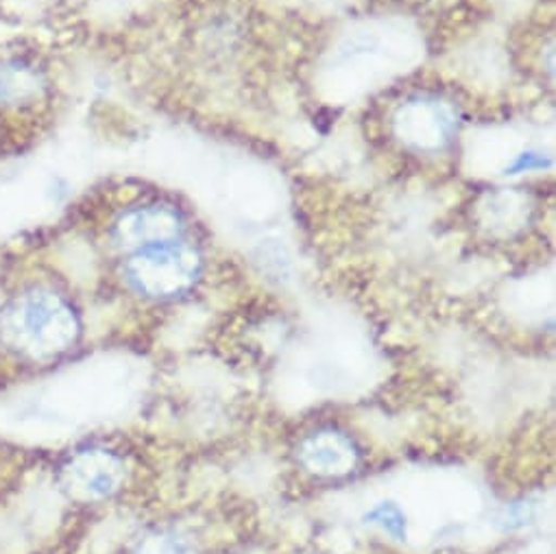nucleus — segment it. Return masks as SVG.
I'll return each mask as SVG.
<instances>
[{
  "instance_id": "f257e3e1",
  "label": "nucleus",
  "mask_w": 556,
  "mask_h": 554,
  "mask_svg": "<svg viewBox=\"0 0 556 554\" xmlns=\"http://www.w3.org/2000/svg\"><path fill=\"white\" fill-rule=\"evenodd\" d=\"M10 330L29 350L51 354L75 339V317L64 302L49 293L27 295L10 315Z\"/></svg>"
},
{
  "instance_id": "20e7f679",
  "label": "nucleus",
  "mask_w": 556,
  "mask_h": 554,
  "mask_svg": "<svg viewBox=\"0 0 556 554\" xmlns=\"http://www.w3.org/2000/svg\"><path fill=\"white\" fill-rule=\"evenodd\" d=\"M367 521L378 524L395 539H406V517L393 502H382L374 511L367 513Z\"/></svg>"
},
{
  "instance_id": "7ed1b4c3",
  "label": "nucleus",
  "mask_w": 556,
  "mask_h": 554,
  "mask_svg": "<svg viewBox=\"0 0 556 554\" xmlns=\"http://www.w3.org/2000/svg\"><path fill=\"white\" fill-rule=\"evenodd\" d=\"M304 461L315 471L339 474V471H348L354 465L356 452L343 435L319 432L311 441H306Z\"/></svg>"
},
{
  "instance_id": "39448f33",
  "label": "nucleus",
  "mask_w": 556,
  "mask_h": 554,
  "mask_svg": "<svg viewBox=\"0 0 556 554\" xmlns=\"http://www.w3.org/2000/svg\"><path fill=\"white\" fill-rule=\"evenodd\" d=\"M29 79L21 68H3L0 71V99L14 101L29 92Z\"/></svg>"
},
{
  "instance_id": "f03ea898",
  "label": "nucleus",
  "mask_w": 556,
  "mask_h": 554,
  "mask_svg": "<svg viewBox=\"0 0 556 554\" xmlns=\"http://www.w3.org/2000/svg\"><path fill=\"white\" fill-rule=\"evenodd\" d=\"M192 277L194 257L175 249L149 251L131 264V280L140 291L151 295H170L184 289Z\"/></svg>"
}]
</instances>
